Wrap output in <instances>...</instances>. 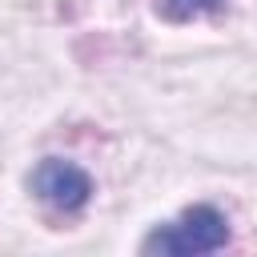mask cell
Wrapping results in <instances>:
<instances>
[{"label":"cell","instance_id":"obj_1","mask_svg":"<svg viewBox=\"0 0 257 257\" xmlns=\"http://www.w3.org/2000/svg\"><path fill=\"white\" fill-rule=\"evenodd\" d=\"M229 245V217L213 205H193L177 221L157 225L145 241L141 253H173V257H197V253H217Z\"/></svg>","mask_w":257,"mask_h":257},{"label":"cell","instance_id":"obj_3","mask_svg":"<svg viewBox=\"0 0 257 257\" xmlns=\"http://www.w3.org/2000/svg\"><path fill=\"white\" fill-rule=\"evenodd\" d=\"M225 0H165V12L173 20H197V16H213L221 12Z\"/></svg>","mask_w":257,"mask_h":257},{"label":"cell","instance_id":"obj_2","mask_svg":"<svg viewBox=\"0 0 257 257\" xmlns=\"http://www.w3.org/2000/svg\"><path fill=\"white\" fill-rule=\"evenodd\" d=\"M32 193L52 209V213H64V217H76L88 201H92V177L72 165V161H60V157H44L32 173Z\"/></svg>","mask_w":257,"mask_h":257}]
</instances>
